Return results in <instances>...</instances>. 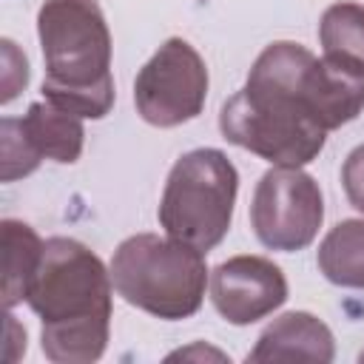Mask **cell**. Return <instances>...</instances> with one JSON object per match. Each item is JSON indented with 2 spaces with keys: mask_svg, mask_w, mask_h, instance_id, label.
Returning <instances> with one entry per match:
<instances>
[{
  "mask_svg": "<svg viewBox=\"0 0 364 364\" xmlns=\"http://www.w3.org/2000/svg\"><path fill=\"white\" fill-rule=\"evenodd\" d=\"M341 185L347 193V202L364 213V145L353 148L341 165Z\"/></svg>",
  "mask_w": 364,
  "mask_h": 364,
  "instance_id": "cell-16",
  "label": "cell"
},
{
  "mask_svg": "<svg viewBox=\"0 0 364 364\" xmlns=\"http://www.w3.org/2000/svg\"><path fill=\"white\" fill-rule=\"evenodd\" d=\"M324 222V196L318 182L301 168L273 165L262 173L250 202L256 239L282 253L304 250Z\"/></svg>",
  "mask_w": 364,
  "mask_h": 364,
  "instance_id": "cell-7",
  "label": "cell"
},
{
  "mask_svg": "<svg viewBox=\"0 0 364 364\" xmlns=\"http://www.w3.org/2000/svg\"><path fill=\"white\" fill-rule=\"evenodd\" d=\"M316 264L330 284L364 290V219H341L318 245Z\"/></svg>",
  "mask_w": 364,
  "mask_h": 364,
  "instance_id": "cell-12",
  "label": "cell"
},
{
  "mask_svg": "<svg viewBox=\"0 0 364 364\" xmlns=\"http://www.w3.org/2000/svg\"><path fill=\"white\" fill-rule=\"evenodd\" d=\"M210 301L228 324L245 327L267 318L287 301V279L264 256H230L210 273Z\"/></svg>",
  "mask_w": 364,
  "mask_h": 364,
  "instance_id": "cell-8",
  "label": "cell"
},
{
  "mask_svg": "<svg viewBox=\"0 0 364 364\" xmlns=\"http://www.w3.org/2000/svg\"><path fill=\"white\" fill-rule=\"evenodd\" d=\"M318 43L324 57H333L364 74V6L333 3L318 23Z\"/></svg>",
  "mask_w": 364,
  "mask_h": 364,
  "instance_id": "cell-13",
  "label": "cell"
},
{
  "mask_svg": "<svg viewBox=\"0 0 364 364\" xmlns=\"http://www.w3.org/2000/svg\"><path fill=\"white\" fill-rule=\"evenodd\" d=\"M3 94H0V102L9 105L28 82V63H26V54L11 43V40H3Z\"/></svg>",
  "mask_w": 364,
  "mask_h": 364,
  "instance_id": "cell-15",
  "label": "cell"
},
{
  "mask_svg": "<svg viewBox=\"0 0 364 364\" xmlns=\"http://www.w3.org/2000/svg\"><path fill=\"white\" fill-rule=\"evenodd\" d=\"M0 151H3V182H14L20 176H28L37 171V165L43 162L40 154L28 145L23 128H20V119H11V117H3L0 122Z\"/></svg>",
  "mask_w": 364,
  "mask_h": 364,
  "instance_id": "cell-14",
  "label": "cell"
},
{
  "mask_svg": "<svg viewBox=\"0 0 364 364\" xmlns=\"http://www.w3.org/2000/svg\"><path fill=\"white\" fill-rule=\"evenodd\" d=\"M358 361H364V353H361V355H358Z\"/></svg>",
  "mask_w": 364,
  "mask_h": 364,
  "instance_id": "cell-17",
  "label": "cell"
},
{
  "mask_svg": "<svg viewBox=\"0 0 364 364\" xmlns=\"http://www.w3.org/2000/svg\"><path fill=\"white\" fill-rule=\"evenodd\" d=\"M0 228H3V307L11 310L14 304L26 301L46 242L37 236L31 225L20 219H3Z\"/></svg>",
  "mask_w": 364,
  "mask_h": 364,
  "instance_id": "cell-11",
  "label": "cell"
},
{
  "mask_svg": "<svg viewBox=\"0 0 364 364\" xmlns=\"http://www.w3.org/2000/svg\"><path fill=\"white\" fill-rule=\"evenodd\" d=\"M20 128L28 139V145L40 154V159H54L63 165H71L82 154L85 128L82 117L57 108L54 102H31L28 111L20 117Z\"/></svg>",
  "mask_w": 364,
  "mask_h": 364,
  "instance_id": "cell-10",
  "label": "cell"
},
{
  "mask_svg": "<svg viewBox=\"0 0 364 364\" xmlns=\"http://www.w3.org/2000/svg\"><path fill=\"white\" fill-rule=\"evenodd\" d=\"M208 100V65L182 37L165 40L134 80L136 114L154 128H176L202 114Z\"/></svg>",
  "mask_w": 364,
  "mask_h": 364,
  "instance_id": "cell-6",
  "label": "cell"
},
{
  "mask_svg": "<svg viewBox=\"0 0 364 364\" xmlns=\"http://www.w3.org/2000/svg\"><path fill=\"white\" fill-rule=\"evenodd\" d=\"M336 358V341L330 327L307 313L293 310L270 321L262 336L256 338V347L247 353V361H318L330 364Z\"/></svg>",
  "mask_w": 364,
  "mask_h": 364,
  "instance_id": "cell-9",
  "label": "cell"
},
{
  "mask_svg": "<svg viewBox=\"0 0 364 364\" xmlns=\"http://www.w3.org/2000/svg\"><path fill=\"white\" fill-rule=\"evenodd\" d=\"M316 54L301 43L276 40L250 65L247 82L219 111V131L228 142L262 156L270 165L301 168L313 162L327 131L310 114L301 82Z\"/></svg>",
  "mask_w": 364,
  "mask_h": 364,
  "instance_id": "cell-1",
  "label": "cell"
},
{
  "mask_svg": "<svg viewBox=\"0 0 364 364\" xmlns=\"http://www.w3.org/2000/svg\"><path fill=\"white\" fill-rule=\"evenodd\" d=\"M108 270L122 301L165 321L191 318L205 301V253L171 236L136 233L122 239Z\"/></svg>",
  "mask_w": 364,
  "mask_h": 364,
  "instance_id": "cell-4",
  "label": "cell"
},
{
  "mask_svg": "<svg viewBox=\"0 0 364 364\" xmlns=\"http://www.w3.org/2000/svg\"><path fill=\"white\" fill-rule=\"evenodd\" d=\"M46 63L43 97L82 119L114 108L111 31L97 0H46L37 11Z\"/></svg>",
  "mask_w": 364,
  "mask_h": 364,
  "instance_id": "cell-3",
  "label": "cell"
},
{
  "mask_svg": "<svg viewBox=\"0 0 364 364\" xmlns=\"http://www.w3.org/2000/svg\"><path fill=\"white\" fill-rule=\"evenodd\" d=\"M239 191L236 165L219 148H196L182 154L159 199L162 230L202 253L213 250L230 230Z\"/></svg>",
  "mask_w": 364,
  "mask_h": 364,
  "instance_id": "cell-5",
  "label": "cell"
},
{
  "mask_svg": "<svg viewBox=\"0 0 364 364\" xmlns=\"http://www.w3.org/2000/svg\"><path fill=\"white\" fill-rule=\"evenodd\" d=\"M114 282L102 259L71 236L46 239L43 259L26 293L40 318V347L54 364L102 358L111 336Z\"/></svg>",
  "mask_w": 364,
  "mask_h": 364,
  "instance_id": "cell-2",
  "label": "cell"
}]
</instances>
